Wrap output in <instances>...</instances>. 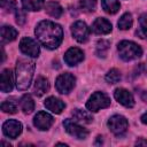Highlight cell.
<instances>
[{
    "mask_svg": "<svg viewBox=\"0 0 147 147\" xmlns=\"http://www.w3.org/2000/svg\"><path fill=\"white\" fill-rule=\"evenodd\" d=\"M71 33L78 42H86L90 37V29L83 21H77L71 25Z\"/></svg>",
    "mask_w": 147,
    "mask_h": 147,
    "instance_id": "obj_7",
    "label": "cell"
},
{
    "mask_svg": "<svg viewBox=\"0 0 147 147\" xmlns=\"http://www.w3.org/2000/svg\"><path fill=\"white\" fill-rule=\"evenodd\" d=\"M20 49L25 55H29V56H32V57H36V56L39 55V46H38V44L33 39H31L29 37H25V38H23L21 40Z\"/></svg>",
    "mask_w": 147,
    "mask_h": 147,
    "instance_id": "obj_9",
    "label": "cell"
},
{
    "mask_svg": "<svg viewBox=\"0 0 147 147\" xmlns=\"http://www.w3.org/2000/svg\"><path fill=\"white\" fill-rule=\"evenodd\" d=\"M75 83H76V78L74 77V75H71L70 72H65L56 78L55 86L57 92H60L61 94H68L74 88Z\"/></svg>",
    "mask_w": 147,
    "mask_h": 147,
    "instance_id": "obj_5",
    "label": "cell"
},
{
    "mask_svg": "<svg viewBox=\"0 0 147 147\" xmlns=\"http://www.w3.org/2000/svg\"><path fill=\"white\" fill-rule=\"evenodd\" d=\"M109 106H110V99L103 92L93 93L86 103L87 109L91 111H98V110H100L102 108H107Z\"/></svg>",
    "mask_w": 147,
    "mask_h": 147,
    "instance_id": "obj_4",
    "label": "cell"
},
{
    "mask_svg": "<svg viewBox=\"0 0 147 147\" xmlns=\"http://www.w3.org/2000/svg\"><path fill=\"white\" fill-rule=\"evenodd\" d=\"M106 80L110 84H116L121 80V72L117 69H111L106 75Z\"/></svg>",
    "mask_w": 147,
    "mask_h": 147,
    "instance_id": "obj_28",
    "label": "cell"
},
{
    "mask_svg": "<svg viewBox=\"0 0 147 147\" xmlns=\"http://www.w3.org/2000/svg\"><path fill=\"white\" fill-rule=\"evenodd\" d=\"M83 60H84V52L78 47H71L64 54V62L70 67L76 65Z\"/></svg>",
    "mask_w": 147,
    "mask_h": 147,
    "instance_id": "obj_12",
    "label": "cell"
},
{
    "mask_svg": "<svg viewBox=\"0 0 147 147\" xmlns=\"http://www.w3.org/2000/svg\"><path fill=\"white\" fill-rule=\"evenodd\" d=\"M63 126H64L65 131H67L70 136L75 137V138H77V139H85V138H87V136H88V131H87L86 129H84L83 126H80V125H78L77 123L72 122L71 119H64Z\"/></svg>",
    "mask_w": 147,
    "mask_h": 147,
    "instance_id": "obj_8",
    "label": "cell"
},
{
    "mask_svg": "<svg viewBox=\"0 0 147 147\" xmlns=\"http://www.w3.org/2000/svg\"><path fill=\"white\" fill-rule=\"evenodd\" d=\"M54 123V118L47 114L46 111H39L37 113V115L34 116L33 118V124L37 129L41 130V131H45V130H48Z\"/></svg>",
    "mask_w": 147,
    "mask_h": 147,
    "instance_id": "obj_10",
    "label": "cell"
},
{
    "mask_svg": "<svg viewBox=\"0 0 147 147\" xmlns=\"http://www.w3.org/2000/svg\"><path fill=\"white\" fill-rule=\"evenodd\" d=\"M102 8L108 14H116L119 10V2L118 0H101Z\"/></svg>",
    "mask_w": 147,
    "mask_h": 147,
    "instance_id": "obj_21",
    "label": "cell"
},
{
    "mask_svg": "<svg viewBox=\"0 0 147 147\" xmlns=\"http://www.w3.org/2000/svg\"><path fill=\"white\" fill-rule=\"evenodd\" d=\"M25 18H26V16H25L24 10L17 8V9H16V23H17L18 25H23V24L25 23Z\"/></svg>",
    "mask_w": 147,
    "mask_h": 147,
    "instance_id": "obj_31",
    "label": "cell"
},
{
    "mask_svg": "<svg viewBox=\"0 0 147 147\" xmlns=\"http://www.w3.org/2000/svg\"><path fill=\"white\" fill-rule=\"evenodd\" d=\"M79 3H80V8L87 13L94 11L96 7V0H79Z\"/></svg>",
    "mask_w": 147,
    "mask_h": 147,
    "instance_id": "obj_29",
    "label": "cell"
},
{
    "mask_svg": "<svg viewBox=\"0 0 147 147\" xmlns=\"http://www.w3.org/2000/svg\"><path fill=\"white\" fill-rule=\"evenodd\" d=\"M36 36L38 40L48 49H55L63 39L62 28L51 21H41L36 26Z\"/></svg>",
    "mask_w": 147,
    "mask_h": 147,
    "instance_id": "obj_1",
    "label": "cell"
},
{
    "mask_svg": "<svg viewBox=\"0 0 147 147\" xmlns=\"http://www.w3.org/2000/svg\"><path fill=\"white\" fill-rule=\"evenodd\" d=\"M109 46H110V42L108 40H105V39L99 40L96 44V55L100 57H105L107 55Z\"/></svg>",
    "mask_w": 147,
    "mask_h": 147,
    "instance_id": "obj_26",
    "label": "cell"
},
{
    "mask_svg": "<svg viewBox=\"0 0 147 147\" xmlns=\"http://www.w3.org/2000/svg\"><path fill=\"white\" fill-rule=\"evenodd\" d=\"M45 10H46V13H47L48 15H51L52 17H55V18L60 17V16L62 15V13H63L62 7H61L57 2H55V1H49V2H47L46 6H45Z\"/></svg>",
    "mask_w": 147,
    "mask_h": 147,
    "instance_id": "obj_19",
    "label": "cell"
},
{
    "mask_svg": "<svg viewBox=\"0 0 147 147\" xmlns=\"http://www.w3.org/2000/svg\"><path fill=\"white\" fill-rule=\"evenodd\" d=\"M36 64L29 59H20L16 64V86L18 90H26L32 80Z\"/></svg>",
    "mask_w": 147,
    "mask_h": 147,
    "instance_id": "obj_2",
    "label": "cell"
},
{
    "mask_svg": "<svg viewBox=\"0 0 147 147\" xmlns=\"http://www.w3.org/2000/svg\"><path fill=\"white\" fill-rule=\"evenodd\" d=\"M136 33L141 39H147V14H142L139 17V29Z\"/></svg>",
    "mask_w": 147,
    "mask_h": 147,
    "instance_id": "obj_23",
    "label": "cell"
},
{
    "mask_svg": "<svg viewBox=\"0 0 147 147\" xmlns=\"http://www.w3.org/2000/svg\"><path fill=\"white\" fill-rule=\"evenodd\" d=\"M17 37V31L13 26L3 25L1 28V41L2 42H9L15 40Z\"/></svg>",
    "mask_w": 147,
    "mask_h": 147,
    "instance_id": "obj_18",
    "label": "cell"
},
{
    "mask_svg": "<svg viewBox=\"0 0 147 147\" xmlns=\"http://www.w3.org/2000/svg\"><path fill=\"white\" fill-rule=\"evenodd\" d=\"M136 145L137 146H140V145H145V146H147V140H144V139H138L137 141H136Z\"/></svg>",
    "mask_w": 147,
    "mask_h": 147,
    "instance_id": "obj_32",
    "label": "cell"
},
{
    "mask_svg": "<svg viewBox=\"0 0 147 147\" xmlns=\"http://www.w3.org/2000/svg\"><path fill=\"white\" fill-rule=\"evenodd\" d=\"M132 23H133L132 15L130 13H125V14L122 15V17L119 18L117 24H118V28L121 30H129L132 26Z\"/></svg>",
    "mask_w": 147,
    "mask_h": 147,
    "instance_id": "obj_25",
    "label": "cell"
},
{
    "mask_svg": "<svg viewBox=\"0 0 147 147\" xmlns=\"http://www.w3.org/2000/svg\"><path fill=\"white\" fill-rule=\"evenodd\" d=\"M1 7L6 11H13L16 9V1L15 0H1Z\"/></svg>",
    "mask_w": 147,
    "mask_h": 147,
    "instance_id": "obj_30",
    "label": "cell"
},
{
    "mask_svg": "<svg viewBox=\"0 0 147 147\" xmlns=\"http://www.w3.org/2000/svg\"><path fill=\"white\" fill-rule=\"evenodd\" d=\"M117 49H118L119 56L124 61H132L142 55L141 47L138 44H136L133 41H129V40H122L118 44Z\"/></svg>",
    "mask_w": 147,
    "mask_h": 147,
    "instance_id": "obj_3",
    "label": "cell"
},
{
    "mask_svg": "<svg viewBox=\"0 0 147 147\" xmlns=\"http://www.w3.org/2000/svg\"><path fill=\"white\" fill-rule=\"evenodd\" d=\"M44 105H45V107H46L48 110H51L52 113H55V114H60V113L64 109V107H65L64 102H63L62 100L55 98V96H49V98H47V99L45 100V103H44Z\"/></svg>",
    "mask_w": 147,
    "mask_h": 147,
    "instance_id": "obj_15",
    "label": "cell"
},
{
    "mask_svg": "<svg viewBox=\"0 0 147 147\" xmlns=\"http://www.w3.org/2000/svg\"><path fill=\"white\" fill-rule=\"evenodd\" d=\"M141 99H142L145 102H147V91L142 92V94H141Z\"/></svg>",
    "mask_w": 147,
    "mask_h": 147,
    "instance_id": "obj_34",
    "label": "cell"
},
{
    "mask_svg": "<svg viewBox=\"0 0 147 147\" xmlns=\"http://www.w3.org/2000/svg\"><path fill=\"white\" fill-rule=\"evenodd\" d=\"M114 96H115V99H116L121 105H123L124 107L132 108V107L134 106L133 95L131 94V92H129V91L125 90V88H116L115 92H114Z\"/></svg>",
    "mask_w": 147,
    "mask_h": 147,
    "instance_id": "obj_13",
    "label": "cell"
},
{
    "mask_svg": "<svg viewBox=\"0 0 147 147\" xmlns=\"http://www.w3.org/2000/svg\"><path fill=\"white\" fill-rule=\"evenodd\" d=\"M2 131L6 137L15 139L18 137V134L22 132V124L16 119H9L3 123Z\"/></svg>",
    "mask_w": 147,
    "mask_h": 147,
    "instance_id": "obj_11",
    "label": "cell"
},
{
    "mask_svg": "<svg viewBox=\"0 0 147 147\" xmlns=\"http://www.w3.org/2000/svg\"><path fill=\"white\" fill-rule=\"evenodd\" d=\"M127 126H129L127 119L121 115H114L108 121L109 130L116 136H122L123 133H125V131L127 130Z\"/></svg>",
    "mask_w": 147,
    "mask_h": 147,
    "instance_id": "obj_6",
    "label": "cell"
},
{
    "mask_svg": "<svg viewBox=\"0 0 147 147\" xmlns=\"http://www.w3.org/2000/svg\"><path fill=\"white\" fill-rule=\"evenodd\" d=\"M1 109L5 113H9V114H15L17 111V105L15 101L13 100H6L1 103Z\"/></svg>",
    "mask_w": 147,
    "mask_h": 147,
    "instance_id": "obj_27",
    "label": "cell"
},
{
    "mask_svg": "<svg viewBox=\"0 0 147 147\" xmlns=\"http://www.w3.org/2000/svg\"><path fill=\"white\" fill-rule=\"evenodd\" d=\"M111 23L103 17H99L92 23V31L96 34H107L111 31Z\"/></svg>",
    "mask_w": 147,
    "mask_h": 147,
    "instance_id": "obj_14",
    "label": "cell"
},
{
    "mask_svg": "<svg viewBox=\"0 0 147 147\" xmlns=\"http://www.w3.org/2000/svg\"><path fill=\"white\" fill-rule=\"evenodd\" d=\"M72 116L77 119V121H80V122H84V123H91L93 121V117L85 110L83 109H74L72 111Z\"/></svg>",
    "mask_w": 147,
    "mask_h": 147,
    "instance_id": "obj_24",
    "label": "cell"
},
{
    "mask_svg": "<svg viewBox=\"0 0 147 147\" xmlns=\"http://www.w3.org/2000/svg\"><path fill=\"white\" fill-rule=\"evenodd\" d=\"M23 8L30 11H36L42 8L44 0H22Z\"/></svg>",
    "mask_w": 147,
    "mask_h": 147,
    "instance_id": "obj_22",
    "label": "cell"
},
{
    "mask_svg": "<svg viewBox=\"0 0 147 147\" xmlns=\"http://www.w3.org/2000/svg\"><path fill=\"white\" fill-rule=\"evenodd\" d=\"M1 91L3 93L10 92L13 90V75L9 69H5L1 72Z\"/></svg>",
    "mask_w": 147,
    "mask_h": 147,
    "instance_id": "obj_16",
    "label": "cell"
},
{
    "mask_svg": "<svg viewBox=\"0 0 147 147\" xmlns=\"http://www.w3.org/2000/svg\"><path fill=\"white\" fill-rule=\"evenodd\" d=\"M141 122L145 123V124H147V113H145V114L141 116Z\"/></svg>",
    "mask_w": 147,
    "mask_h": 147,
    "instance_id": "obj_33",
    "label": "cell"
},
{
    "mask_svg": "<svg viewBox=\"0 0 147 147\" xmlns=\"http://www.w3.org/2000/svg\"><path fill=\"white\" fill-rule=\"evenodd\" d=\"M20 103H21V108H22V110H23L24 114H30L34 109V102H33L32 98L29 94H24L21 98Z\"/></svg>",
    "mask_w": 147,
    "mask_h": 147,
    "instance_id": "obj_20",
    "label": "cell"
},
{
    "mask_svg": "<svg viewBox=\"0 0 147 147\" xmlns=\"http://www.w3.org/2000/svg\"><path fill=\"white\" fill-rule=\"evenodd\" d=\"M49 90V83L46 78L44 77H38L36 83H34V86H33V92L37 96H41L44 95L47 91Z\"/></svg>",
    "mask_w": 147,
    "mask_h": 147,
    "instance_id": "obj_17",
    "label": "cell"
}]
</instances>
